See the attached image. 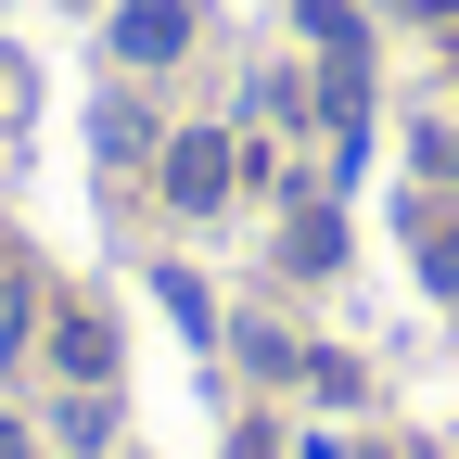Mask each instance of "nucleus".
<instances>
[{
    "mask_svg": "<svg viewBox=\"0 0 459 459\" xmlns=\"http://www.w3.org/2000/svg\"><path fill=\"white\" fill-rule=\"evenodd\" d=\"M230 192V141L192 128V141H166V204H217Z\"/></svg>",
    "mask_w": 459,
    "mask_h": 459,
    "instance_id": "obj_1",
    "label": "nucleus"
},
{
    "mask_svg": "<svg viewBox=\"0 0 459 459\" xmlns=\"http://www.w3.org/2000/svg\"><path fill=\"white\" fill-rule=\"evenodd\" d=\"M0 459H26V421H13V409H0Z\"/></svg>",
    "mask_w": 459,
    "mask_h": 459,
    "instance_id": "obj_4",
    "label": "nucleus"
},
{
    "mask_svg": "<svg viewBox=\"0 0 459 459\" xmlns=\"http://www.w3.org/2000/svg\"><path fill=\"white\" fill-rule=\"evenodd\" d=\"M179 39H192L179 0H128V26H115V51H128V65H179Z\"/></svg>",
    "mask_w": 459,
    "mask_h": 459,
    "instance_id": "obj_2",
    "label": "nucleus"
},
{
    "mask_svg": "<svg viewBox=\"0 0 459 459\" xmlns=\"http://www.w3.org/2000/svg\"><path fill=\"white\" fill-rule=\"evenodd\" d=\"M51 370H65V383H102V370H115V332H102L90 307H65V319H51Z\"/></svg>",
    "mask_w": 459,
    "mask_h": 459,
    "instance_id": "obj_3",
    "label": "nucleus"
}]
</instances>
